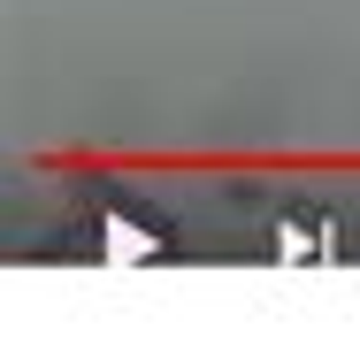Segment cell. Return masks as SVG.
Instances as JSON below:
<instances>
[]
</instances>
